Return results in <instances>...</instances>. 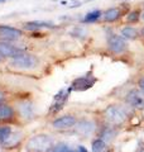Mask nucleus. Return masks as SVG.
Masks as SVG:
<instances>
[{
    "label": "nucleus",
    "mask_w": 144,
    "mask_h": 152,
    "mask_svg": "<svg viewBox=\"0 0 144 152\" xmlns=\"http://www.w3.org/2000/svg\"><path fill=\"white\" fill-rule=\"evenodd\" d=\"M106 50L115 56L124 55L129 50L128 41L121 34L109 32L106 33Z\"/></svg>",
    "instance_id": "5"
},
{
    "label": "nucleus",
    "mask_w": 144,
    "mask_h": 152,
    "mask_svg": "<svg viewBox=\"0 0 144 152\" xmlns=\"http://www.w3.org/2000/svg\"><path fill=\"white\" fill-rule=\"evenodd\" d=\"M108 147H109V145L103 138L96 137L92 141V143H91V151L92 152H105L108 150Z\"/></svg>",
    "instance_id": "22"
},
{
    "label": "nucleus",
    "mask_w": 144,
    "mask_h": 152,
    "mask_svg": "<svg viewBox=\"0 0 144 152\" xmlns=\"http://www.w3.org/2000/svg\"><path fill=\"white\" fill-rule=\"evenodd\" d=\"M14 107L20 124H27L36 119V104L29 99L19 100Z\"/></svg>",
    "instance_id": "4"
},
{
    "label": "nucleus",
    "mask_w": 144,
    "mask_h": 152,
    "mask_svg": "<svg viewBox=\"0 0 144 152\" xmlns=\"http://www.w3.org/2000/svg\"><path fill=\"white\" fill-rule=\"evenodd\" d=\"M120 34H121L127 41H135L140 37V33L137 27L133 26H125L120 29Z\"/></svg>",
    "instance_id": "19"
},
{
    "label": "nucleus",
    "mask_w": 144,
    "mask_h": 152,
    "mask_svg": "<svg viewBox=\"0 0 144 152\" xmlns=\"http://www.w3.org/2000/svg\"><path fill=\"white\" fill-rule=\"evenodd\" d=\"M25 142V133L23 131H13L9 137L1 143L3 147H5L8 150H15V148H19L22 145H24Z\"/></svg>",
    "instance_id": "14"
},
{
    "label": "nucleus",
    "mask_w": 144,
    "mask_h": 152,
    "mask_svg": "<svg viewBox=\"0 0 144 152\" xmlns=\"http://www.w3.org/2000/svg\"><path fill=\"white\" fill-rule=\"evenodd\" d=\"M142 20H144V7H143V10H142Z\"/></svg>",
    "instance_id": "32"
},
{
    "label": "nucleus",
    "mask_w": 144,
    "mask_h": 152,
    "mask_svg": "<svg viewBox=\"0 0 144 152\" xmlns=\"http://www.w3.org/2000/svg\"><path fill=\"white\" fill-rule=\"evenodd\" d=\"M7 100H8V93H7L4 89L0 88V104H1V103H5Z\"/></svg>",
    "instance_id": "25"
},
{
    "label": "nucleus",
    "mask_w": 144,
    "mask_h": 152,
    "mask_svg": "<svg viewBox=\"0 0 144 152\" xmlns=\"http://www.w3.org/2000/svg\"><path fill=\"white\" fill-rule=\"evenodd\" d=\"M39 57L37 55L29 53V52H24L19 55L18 57L10 58L8 62V66L15 71H32L36 70L39 66Z\"/></svg>",
    "instance_id": "3"
},
{
    "label": "nucleus",
    "mask_w": 144,
    "mask_h": 152,
    "mask_svg": "<svg viewBox=\"0 0 144 152\" xmlns=\"http://www.w3.org/2000/svg\"><path fill=\"white\" fill-rule=\"evenodd\" d=\"M25 51V48L15 46L13 42L0 41V56H3L4 58H14V57H18L19 55L24 53Z\"/></svg>",
    "instance_id": "13"
},
{
    "label": "nucleus",
    "mask_w": 144,
    "mask_h": 152,
    "mask_svg": "<svg viewBox=\"0 0 144 152\" xmlns=\"http://www.w3.org/2000/svg\"><path fill=\"white\" fill-rule=\"evenodd\" d=\"M123 1H129V0H123Z\"/></svg>",
    "instance_id": "35"
},
{
    "label": "nucleus",
    "mask_w": 144,
    "mask_h": 152,
    "mask_svg": "<svg viewBox=\"0 0 144 152\" xmlns=\"http://www.w3.org/2000/svg\"><path fill=\"white\" fill-rule=\"evenodd\" d=\"M56 140L47 133H37L31 136L24 142V150L27 152H48L55 146Z\"/></svg>",
    "instance_id": "2"
},
{
    "label": "nucleus",
    "mask_w": 144,
    "mask_h": 152,
    "mask_svg": "<svg viewBox=\"0 0 144 152\" xmlns=\"http://www.w3.org/2000/svg\"><path fill=\"white\" fill-rule=\"evenodd\" d=\"M70 94H71V89L70 88L61 89L60 91L55 95L53 103H52L48 114H49V115H56V114H58L62 109L65 108L66 103H67V100H68V98H70Z\"/></svg>",
    "instance_id": "10"
},
{
    "label": "nucleus",
    "mask_w": 144,
    "mask_h": 152,
    "mask_svg": "<svg viewBox=\"0 0 144 152\" xmlns=\"http://www.w3.org/2000/svg\"><path fill=\"white\" fill-rule=\"evenodd\" d=\"M24 36V31L20 28L9 26V24H0V41L5 42H17Z\"/></svg>",
    "instance_id": "11"
},
{
    "label": "nucleus",
    "mask_w": 144,
    "mask_h": 152,
    "mask_svg": "<svg viewBox=\"0 0 144 152\" xmlns=\"http://www.w3.org/2000/svg\"><path fill=\"white\" fill-rule=\"evenodd\" d=\"M142 19V10L140 9H132L130 12H128L127 17H125V22L127 24H138Z\"/></svg>",
    "instance_id": "20"
},
{
    "label": "nucleus",
    "mask_w": 144,
    "mask_h": 152,
    "mask_svg": "<svg viewBox=\"0 0 144 152\" xmlns=\"http://www.w3.org/2000/svg\"><path fill=\"white\" fill-rule=\"evenodd\" d=\"M77 150H79V152H89L84 146H77Z\"/></svg>",
    "instance_id": "27"
},
{
    "label": "nucleus",
    "mask_w": 144,
    "mask_h": 152,
    "mask_svg": "<svg viewBox=\"0 0 144 152\" xmlns=\"http://www.w3.org/2000/svg\"><path fill=\"white\" fill-rule=\"evenodd\" d=\"M105 152H114V151H113V150H109V148H108V150L105 151Z\"/></svg>",
    "instance_id": "33"
},
{
    "label": "nucleus",
    "mask_w": 144,
    "mask_h": 152,
    "mask_svg": "<svg viewBox=\"0 0 144 152\" xmlns=\"http://www.w3.org/2000/svg\"><path fill=\"white\" fill-rule=\"evenodd\" d=\"M99 127L100 126L96 123L95 119H92V118L82 117V118H79L75 127L72 128V129H73L75 134L82 137V138H89V137L95 136L96 133H97Z\"/></svg>",
    "instance_id": "6"
},
{
    "label": "nucleus",
    "mask_w": 144,
    "mask_h": 152,
    "mask_svg": "<svg viewBox=\"0 0 144 152\" xmlns=\"http://www.w3.org/2000/svg\"><path fill=\"white\" fill-rule=\"evenodd\" d=\"M139 33H140V37L144 38V26L140 28V29H139Z\"/></svg>",
    "instance_id": "29"
},
{
    "label": "nucleus",
    "mask_w": 144,
    "mask_h": 152,
    "mask_svg": "<svg viewBox=\"0 0 144 152\" xmlns=\"http://www.w3.org/2000/svg\"><path fill=\"white\" fill-rule=\"evenodd\" d=\"M7 1V0H0V3H5Z\"/></svg>",
    "instance_id": "34"
},
{
    "label": "nucleus",
    "mask_w": 144,
    "mask_h": 152,
    "mask_svg": "<svg viewBox=\"0 0 144 152\" xmlns=\"http://www.w3.org/2000/svg\"><path fill=\"white\" fill-rule=\"evenodd\" d=\"M4 60H5V58H4L3 56H0V64H3V62H4Z\"/></svg>",
    "instance_id": "31"
},
{
    "label": "nucleus",
    "mask_w": 144,
    "mask_h": 152,
    "mask_svg": "<svg viewBox=\"0 0 144 152\" xmlns=\"http://www.w3.org/2000/svg\"><path fill=\"white\" fill-rule=\"evenodd\" d=\"M123 10H121V7H111L106 9L103 14V20L105 23H115L118 22L120 18L123 17Z\"/></svg>",
    "instance_id": "17"
},
{
    "label": "nucleus",
    "mask_w": 144,
    "mask_h": 152,
    "mask_svg": "<svg viewBox=\"0 0 144 152\" xmlns=\"http://www.w3.org/2000/svg\"><path fill=\"white\" fill-rule=\"evenodd\" d=\"M128 105L123 104H109L101 112V119L104 123L114 127H121L127 123L129 118Z\"/></svg>",
    "instance_id": "1"
},
{
    "label": "nucleus",
    "mask_w": 144,
    "mask_h": 152,
    "mask_svg": "<svg viewBox=\"0 0 144 152\" xmlns=\"http://www.w3.org/2000/svg\"><path fill=\"white\" fill-rule=\"evenodd\" d=\"M124 103L127 104L129 108L138 109V110H143L144 109V93L140 89H132L127 93L124 96Z\"/></svg>",
    "instance_id": "9"
},
{
    "label": "nucleus",
    "mask_w": 144,
    "mask_h": 152,
    "mask_svg": "<svg viewBox=\"0 0 144 152\" xmlns=\"http://www.w3.org/2000/svg\"><path fill=\"white\" fill-rule=\"evenodd\" d=\"M135 152H144V147H139V148L135 150Z\"/></svg>",
    "instance_id": "30"
},
{
    "label": "nucleus",
    "mask_w": 144,
    "mask_h": 152,
    "mask_svg": "<svg viewBox=\"0 0 144 152\" xmlns=\"http://www.w3.org/2000/svg\"><path fill=\"white\" fill-rule=\"evenodd\" d=\"M77 119L79 118L76 117L75 114H63V115H61V117L55 118V119L51 122V127L53 128L55 131H58V132L68 131L75 127Z\"/></svg>",
    "instance_id": "8"
},
{
    "label": "nucleus",
    "mask_w": 144,
    "mask_h": 152,
    "mask_svg": "<svg viewBox=\"0 0 144 152\" xmlns=\"http://www.w3.org/2000/svg\"><path fill=\"white\" fill-rule=\"evenodd\" d=\"M103 14L104 12L101 9H94L91 12H87L84 15V18L81 19V23L82 24H94V23H97L100 19H103Z\"/></svg>",
    "instance_id": "18"
},
{
    "label": "nucleus",
    "mask_w": 144,
    "mask_h": 152,
    "mask_svg": "<svg viewBox=\"0 0 144 152\" xmlns=\"http://www.w3.org/2000/svg\"><path fill=\"white\" fill-rule=\"evenodd\" d=\"M70 36H72L73 38H77V39H85V38L89 36V31L86 29V27H84V26H76V27H73V29L70 32Z\"/></svg>",
    "instance_id": "23"
},
{
    "label": "nucleus",
    "mask_w": 144,
    "mask_h": 152,
    "mask_svg": "<svg viewBox=\"0 0 144 152\" xmlns=\"http://www.w3.org/2000/svg\"><path fill=\"white\" fill-rule=\"evenodd\" d=\"M138 88L144 93V75L140 76V77H139V80H138Z\"/></svg>",
    "instance_id": "26"
},
{
    "label": "nucleus",
    "mask_w": 144,
    "mask_h": 152,
    "mask_svg": "<svg viewBox=\"0 0 144 152\" xmlns=\"http://www.w3.org/2000/svg\"><path fill=\"white\" fill-rule=\"evenodd\" d=\"M0 152H12V151L8 150V148H5V147H3L1 145H0Z\"/></svg>",
    "instance_id": "28"
},
{
    "label": "nucleus",
    "mask_w": 144,
    "mask_h": 152,
    "mask_svg": "<svg viewBox=\"0 0 144 152\" xmlns=\"http://www.w3.org/2000/svg\"><path fill=\"white\" fill-rule=\"evenodd\" d=\"M12 132H13L12 124H7V123H1L0 124V145L8 138Z\"/></svg>",
    "instance_id": "24"
},
{
    "label": "nucleus",
    "mask_w": 144,
    "mask_h": 152,
    "mask_svg": "<svg viewBox=\"0 0 144 152\" xmlns=\"http://www.w3.org/2000/svg\"><path fill=\"white\" fill-rule=\"evenodd\" d=\"M97 81V79L92 75V69L86 75L80 76V77H76L71 84V91H85V90L91 89L95 85V83Z\"/></svg>",
    "instance_id": "7"
},
{
    "label": "nucleus",
    "mask_w": 144,
    "mask_h": 152,
    "mask_svg": "<svg viewBox=\"0 0 144 152\" xmlns=\"http://www.w3.org/2000/svg\"><path fill=\"white\" fill-rule=\"evenodd\" d=\"M87 1H92V0H87Z\"/></svg>",
    "instance_id": "36"
},
{
    "label": "nucleus",
    "mask_w": 144,
    "mask_h": 152,
    "mask_svg": "<svg viewBox=\"0 0 144 152\" xmlns=\"http://www.w3.org/2000/svg\"><path fill=\"white\" fill-rule=\"evenodd\" d=\"M118 134H119L118 127L106 124V123H103V124L99 127L97 133H96V136L100 137V138H103L108 145H110L111 142H114L115 138L118 137Z\"/></svg>",
    "instance_id": "15"
},
{
    "label": "nucleus",
    "mask_w": 144,
    "mask_h": 152,
    "mask_svg": "<svg viewBox=\"0 0 144 152\" xmlns=\"http://www.w3.org/2000/svg\"><path fill=\"white\" fill-rule=\"evenodd\" d=\"M48 152H79V150L77 147L75 148V147H72L66 142H56L55 146Z\"/></svg>",
    "instance_id": "21"
},
{
    "label": "nucleus",
    "mask_w": 144,
    "mask_h": 152,
    "mask_svg": "<svg viewBox=\"0 0 144 152\" xmlns=\"http://www.w3.org/2000/svg\"><path fill=\"white\" fill-rule=\"evenodd\" d=\"M24 29L28 32H39L41 29H55L56 26L52 22L46 20H29L24 23Z\"/></svg>",
    "instance_id": "16"
},
{
    "label": "nucleus",
    "mask_w": 144,
    "mask_h": 152,
    "mask_svg": "<svg viewBox=\"0 0 144 152\" xmlns=\"http://www.w3.org/2000/svg\"><path fill=\"white\" fill-rule=\"evenodd\" d=\"M7 123V124H13V123H19L15 107L9 103H1L0 104V124ZM20 124V123H19Z\"/></svg>",
    "instance_id": "12"
}]
</instances>
